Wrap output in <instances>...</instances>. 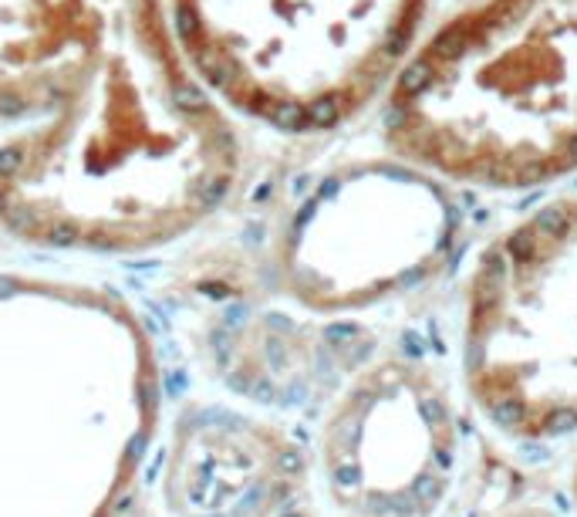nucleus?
<instances>
[{
	"label": "nucleus",
	"mask_w": 577,
	"mask_h": 517,
	"mask_svg": "<svg viewBox=\"0 0 577 517\" xmlns=\"http://www.w3.org/2000/svg\"><path fill=\"white\" fill-rule=\"evenodd\" d=\"M0 223L145 250L219 207L240 149L159 0H0Z\"/></svg>",
	"instance_id": "f257e3e1"
},
{
	"label": "nucleus",
	"mask_w": 577,
	"mask_h": 517,
	"mask_svg": "<svg viewBox=\"0 0 577 517\" xmlns=\"http://www.w3.org/2000/svg\"><path fill=\"white\" fill-rule=\"evenodd\" d=\"M459 470L452 392L415 359L361 369L321 423L318 477L334 517H439Z\"/></svg>",
	"instance_id": "423d86ee"
},
{
	"label": "nucleus",
	"mask_w": 577,
	"mask_h": 517,
	"mask_svg": "<svg viewBox=\"0 0 577 517\" xmlns=\"http://www.w3.org/2000/svg\"><path fill=\"white\" fill-rule=\"evenodd\" d=\"M459 203L405 159H358L324 173L281 233V277L314 311H358L432 281L456 254Z\"/></svg>",
	"instance_id": "39448f33"
},
{
	"label": "nucleus",
	"mask_w": 577,
	"mask_h": 517,
	"mask_svg": "<svg viewBox=\"0 0 577 517\" xmlns=\"http://www.w3.org/2000/svg\"><path fill=\"white\" fill-rule=\"evenodd\" d=\"M567 493H571V517H577V456L571 464V480H567Z\"/></svg>",
	"instance_id": "6e6552de"
},
{
	"label": "nucleus",
	"mask_w": 577,
	"mask_h": 517,
	"mask_svg": "<svg viewBox=\"0 0 577 517\" xmlns=\"http://www.w3.org/2000/svg\"><path fill=\"white\" fill-rule=\"evenodd\" d=\"M385 145L497 193L577 173V0H476L412 48L385 91Z\"/></svg>",
	"instance_id": "f03ea898"
},
{
	"label": "nucleus",
	"mask_w": 577,
	"mask_h": 517,
	"mask_svg": "<svg viewBox=\"0 0 577 517\" xmlns=\"http://www.w3.org/2000/svg\"><path fill=\"white\" fill-rule=\"evenodd\" d=\"M425 0H172V34L209 95L267 129L358 118L415 48Z\"/></svg>",
	"instance_id": "7ed1b4c3"
},
{
	"label": "nucleus",
	"mask_w": 577,
	"mask_h": 517,
	"mask_svg": "<svg viewBox=\"0 0 577 517\" xmlns=\"http://www.w3.org/2000/svg\"><path fill=\"white\" fill-rule=\"evenodd\" d=\"M294 517H314V514H294ZM476 517H561L557 511L544 504H534V501H520V504H506V507H493V511H483Z\"/></svg>",
	"instance_id": "0eeeda50"
},
{
	"label": "nucleus",
	"mask_w": 577,
	"mask_h": 517,
	"mask_svg": "<svg viewBox=\"0 0 577 517\" xmlns=\"http://www.w3.org/2000/svg\"><path fill=\"white\" fill-rule=\"evenodd\" d=\"M476 413L516 443L577 433V196H557L476 254L459 314Z\"/></svg>",
	"instance_id": "20e7f679"
}]
</instances>
